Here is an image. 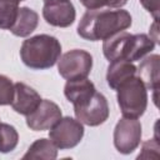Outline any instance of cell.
<instances>
[{"label":"cell","mask_w":160,"mask_h":160,"mask_svg":"<svg viewBox=\"0 0 160 160\" xmlns=\"http://www.w3.org/2000/svg\"><path fill=\"white\" fill-rule=\"evenodd\" d=\"M132 18L124 9H96L88 10L79 21L78 34L89 41L106 40L110 36L129 29Z\"/></svg>","instance_id":"cell-1"},{"label":"cell","mask_w":160,"mask_h":160,"mask_svg":"<svg viewBox=\"0 0 160 160\" xmlns=\"http://www.w3.org/2000/svg\"><path fill=\"white\" fill-rule=\"evenodd\" d=\"M155 41L146 34L120 31L102 42V54L109 61L126 60L130 62L142 59L155 48Z\"/></svg>","instance_id":"cell-2"},{"label":"cell","mask_w":160,"mask_h":160,"mask_svg":"<svg viewBox=\"0 0 160 160\" xmlns=\"http://www.w3.org/2000/svg\"><path fill=\"white\" fill-rule=\"evenodd\" d=\"M61 55L60 41L51 35L39 34L22 41L20 58L22 62L34 70L52 68Z\"/></svg>","instance_id":"cell-3"},{"label":"cell","mask_w":160,"mask_h":160,"mask_svg":"<svg viewBox=\"0 0 160 160\" xmlns=\"http://www.w3.org/2000/svg\"><path fill=\"white\" fill-rule=\"evenodd\" d=\"M116 99L124 118L139 119L148 108V89L135 75L116 89Z\"/></svg>","instance_id":"cell-4"},{"label":"cell","mask_w":160,"mask_h":160,"mask_svg":"<svg viewBox=\"0 0 160 160\" xmlns=\"http://www.w3.org/2000/svg\"><path fill=\"white\" fill-rule=\"evenodd\" d=\"M92 68V56L81 49H72L58 60V71L66 80L88 78Z\"/></svg>","instance_id":"cell-5"},{"label":"cell","mask_w":160,"mask_h":160,"mask_svg":"<svg viewBox=\"0 0 160 160\" xmlns=\"http://www.w3.org/2000/svg\"><path fill=\"white\" fill-rule=\"evenodd\" d=\"M84 136V125L71 116H61V119L50 129L49 139L58 149H72Z\"/></svg>","instance_id":"cell-6"},{"label":"cell","mask_w":160,"mask_h":160,"mask_svg":"<svg viewBox=\"0 0 160 160\" xmlns=\"http://www.w3.org/2000/svg\"><path fill=\"white\" fill-rule=\"evenodd\" d=\"M141 124L138 119L121 118L114 129V146L124 155L131 154L141 142Z\"/></svg>","instance_id":"cell-7"},{"label":"cell","mask_w":160,"mask_h":160,"mask_svg":"<svg viewBox=\"0 0 160 160\" xmlns=\"http://www.w3.org/2000/svg\"><path fill=\"white\" fill-rule=\"evenodd\" d=\"M74 114L81 124L88 126H99L108 120L110 110L106 98L101 92L95 91L85 105L74 108Z\"/></svg>","instance_id":"cell-8"},{"label":"cell","mask_w":160,"mask_h":160,"mask_svg":"<svg viewBox=\"0 0 160 160\" xmlns=\"http://www.w3.org/2000/svg\"><path fill=\"white\" fill-rule=\"evenodd\" d=\"M62 114L58 104L44 99L39 106L29 115H26V125L34 131L50 130L60 119Z\"/></svg>","instance_id":"cell-9"},{"label":"cell","mask_w":160,"mask_h":160,"mask_svg":"<svg viewBox=\"0 0 160 160\" xmlns=\"http://www.w3.org/2000/svg\"><path fill=\"white\" fill-rule=\"evenodd\" d=\"M42 18L51 26L68 28L75 21L76 11L70 0L45 2L42 8Z\"/></svg>","instance_id":"cell-10"},{"label":"cell","mask_w":160,"mask_h":160,"mask_svg":"<svg viewBox=\"0 0 160 160\" xmlns=\"http://www.w3.org/2000/svg\"><path fill=\"white\" fill-rule=\"evenodd\" d=\"M14 99L11 102V108L15 112L20 115H29L31 114L41 102V96L36 90L24 82H15L14 84Z\"/></svg>","instance_id":"cell-11"},{"label":"cell","mask_w":160,"mask_h":160,"mask_svg":"<svg viewBox=\"0 0 160 160\" xmlns=\"http://www.w3.org/2000/svg\"><path fill=\"white\" fill-rule=\"evenodd\" d=\"M95 91L96 89L94 82H91L88 78L68 80L64 86V95L74 105V108L85 105L95 94Z\"/></svg>","instance_id":"cell-12"},{"label":"cell","mask_w":160,"mask_h":160,"mask_svg":"<svg viewBox=\"0 0 160 160\" xmlns=\"http://www.w3.org/2000/svg\"><path fill=\"white\" fill-rule=\"evenodd\" d=\"M159 61H160V56L158 54H152L146 56L139 65V68H136V74L140 78V80L144 82V85L146 86V89H150L154 91V102L155 105H158L156 102V94L159 90Z\"/></svg>","instance_id":"cell-13"},{"label":"cell","mask_w":160,"mask_h":160,"mask_svg":"<svg viewBox=\"0 0 160 160\" xmlns=\"http://www.w3.org/2000/svg\"><path fill=\"white\" fill-rule=\"evenodd\" d=\"M136 75V66L126 60L110 61L106 71V82L112 89L116 90L121 84Z\"/></svg>","instance_id":"cell-14"},{"label":"cell","mask_w":160,"mask_h":160,"mask_svg":"<svg viewBox=\"0 0 160 160\" xmlns=\"http://www.w3.org/2000/svg\"><path fill=\"white\" fill-rule=\"evenodd\" d=\"M38 24H39L38 12L28 6H22V8H19L16 19L9 30L15 36L26 38L38 28Z\"/></svg>","instance_id":"cell-15"},{"label":"cell","mask_w":160,"mask_h":160,"mask_svg":"<svg viewBox=\"0 0 160 160\" xmlns=\"http://www.w3.org/2000/svg\"><path fill=\"white\" fill-rule=\"evenodd\" d=\"M58 158V148L54 145V142L49 139L41 138L35 140L22 159H44V160H54Z\"/></svg>","instance_id":"cell-16"},{"label":"cell","mask_w":160,"mask_h":160,"mask_svg":"<svg viewBox=\"0 0 160 160\" xmlns=\"http://www.w3.org/2000/svg\"><path fill=\"white\" fill-rule=\"evenodd\" d=\"M19 142L18 130L6 122H0V152L8 154L12 151Z\"/></svg>","instance_id":"cell-17"},{"label":"cell","mask_w":160,"mask_h":160,"mask_svg":"<svg viewBox=\"0 0 160 160\" xmlns=\"http://www.w3.org/2000/svg\"><path fill=\"white\" fill-rule=\"evenodd\" d=\"M20 0H0V29L9 30L18 15Z\"/></svg>","instance_id":"cell-18"},{"label":"cell","mask_w":160,"mask_h":160,"mask_svg":"<svg viewBox=\"0 0 160 160\" xmlns=\"http://www.w3.org/2000/svg\"><path fill=\"white\" fill-rule=\"evenodd\" d=\"M88 10H96V9H120L126 5L128 0H79Z\"/></svg>","instance_id":"cell-19"},{"label":"cell","mask_w":160,"mask_h":160,"mask_svg":"<svg viewBox=\"0 0 160 160\" xmlns=\"http://www.w3.org/2000/svg\"><path fill=\"white\" fill-rule=\"evenodd\" d=\"M14 92V82L8 76L0 75V105H11Z\"/></svg>","instance_id":"cell-20"},{"label":"cell","mask_w":160,"mask_h":160,"mask_svg":"<svg viewBox=\"0 0 160 160\" xmlns=\"http://www.w3.org/2000/svg\"><path fill=\"white\" fill-rule=\"evenodd\" d=\"M159 142L155 139H149L145 142H142V148H141V152L138 155V159H150L154 158V155L151 154V151L159 154Z\"/></svg>","instance_id":"cell-21"},{"label":"cell","mask_w":160,"mask_h":160,"mask_svg":"<svg viewBox=\"0 0 160 160\" xmlns=\"http://www.w3.org/2000/svg\"><path fill=\"white\" fill-rule=\"evenodd\" d=\"M142 8L150 12L155 21L159 20V11H160V0H139Z\"/></svg>","instance_id":"cell-22"},{"label":"cell","mask_w":160,"mask_h":160,"mask_svg":"<svg viewBox=\"0 0 160 160\" xmlns=\"http://www.w3.org/2000/svg\"><path fill=\"white\" fill-rule=\"evenodd\" d=\"M52 1H66V0H44V2H52Z\"/></svg>","instance_id":"cell-23"},{"label":"cell","mask_w":160,"mask_h":160,"mask_svg":"<svg viewBox=\"0 0 160 160\" xmlns=\"http://www.w3.org/2000/svg\"><path fill=\"white\" fill-rule=\"evenodd\" d=\"M20 1H24V0H20Z\"/></svg>","instance_id":"cell-24"}]
</instances>
